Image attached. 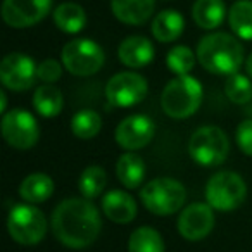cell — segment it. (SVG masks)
I'll return each mask as SVG.
<instances>
[{
	"label": "cell",
	"instance_id": "1",
	"mask_svg": "<svg viewBox=\"0 0 252 252\" xmlns=\"http://www.w3.org/2000/svg\"><path fill=\"white\" fill-rule=\"evenodd\" d=\"M54 237L69 249H85L98 238L102 220L97 206L90 199L73 197L59 202L50 216Z\"/></svg>",
	"mask_w": 252,
	"mask_h": 252
},
{
	"label": "cell",
	"instance_id": "2",
	"mask_svg": "<svg viewBox=\"0 0 252 252\" xmlns=\"http://www.w3.org/2000/svg\"><path fill=\"white\" fill-rule=\"evenodd\" d=\"M197 59L200 66L211 74L231 76L238 73L245 63L244 45L235 35L223 32H214L202 36L197 45Z\"/></svg>",
	"mask_w": 252,
	"mask_h": 252
},
{
	"label": "cell",
	"instance_id": "3",
	"mask_svg": "<svg viewBox=\"0 0 252 252\" xmlns=\"http://www.w3.org/2000/svg\"><path fill=\"white\" fill-rule=\"evenodd\" d=\"M204 90L197 78L185 74L166 83L161 92V109L171 119H187L199 111Z\"/></svg>",
	"mask_w": 252,
	"mask_h": 252
},
{
	"label": "cell",
	"instance_id": "4",
	"mask_svg": "<svg viewBox=\"0 0 252 252\" xmlns=\"http://www.w3.org/2000/svg\"><path fill=\"white\" fill-rule=\"evenodd\" d=\"M140 200L149 213L156 216H171L185 206L187 189L176 178L161 176L142 187Z\"/></svg>",
	"mask_w": 252,
	"mask_h": 252
},
{
	"label": "cell",
	"instance_id": "5",
	"mask_svg": "<svg viewBox=\"0 0 252 252\" xmlns=\"http://www.w3.org/2000/svg\"><path fill=\"white\" fill-rule=\"evenodd\" d=\"M189 154L193 159V162L204 166V168L221 166L230 154L228 135L220 126H200L190 137Z\"/></svg>",
	"mask_w": 252,
	"mask_h": 252
},
{
	"label": "cell",
	"instance_id": "6",
	"mask_svg": "<svg viewBox=\"0 0 252 252\" xmlns=\"http://www.w3.org/2000/svg\"><path fill=\"white\" fill-rule=\"evenodd\" d=\"M49 221L35 204H16L7 216V231L14 242L21 245H36L45 238Z\"/></svg>",
	"mask_w": 252,
	"mask_h": 252
},
{
	"label": "cell",
	"instance_id": "7",
	"mask_svg": "<svg viewBox=\"0 0 252 252\" xmlns=\"http://www.w3.org/2000/svg\"><path fill=\"white\" fill-rule=\"evenodd\" d=\"M247 197V185L235 171H218L206 185V202L220 213L235 211Z\"/></svg>",
	"mask_w": 252,
	"mask_h": 252
},
{
	"label": "cell",
	"instance_id": "8",
	"mask_svg": "<svg viewBox=\"0 0 252 252\" xmlns=\"http://www.w3.org/2000/svg\"><path fill=\"white\" fill-rule=\"evenodd\" d=\"M61 63L73 76H92L98 73L105 63L104 49L90 38H74L63 47Z\"/></svg>",
	"mask_w": 252,
	"mask_h": 252
},
{
	"label": "cell",
	"instance_id": "9",
	"mask_svg": "<svg viewBox=\"0 0 252 252\" xmlns=\"http://www.w3.org/2000/svg\"><path fill=\"white\" fill-rule=\"evenodd\" d=\"M0 130L5 144L18 151H28L35 147L40 138L38 121L26 109H12L2 114Z\"/></svg>",
	"mask_w": 252,
	"mask_h": 252
},
{
	"label": "cell",
	"instance_id": "10",
	"mask_svg": "<svg viewBox=\"0 0 252 252\" xmlns=\"http://www.w3.org/2000/svg\"><path fill=\"white\" fill-rule=\"evenodd\" d=\"M149 94V83L140 73L121 71L105 85V98L112 107H133Z\"/></svg>",
	"mask_w": 252,
	"mask_h": 252
},
{
	"label": "cell",
	"instance_id": "11",
	"mask_svg": "<svg viewBox=\"0 0 252 252\" xmlns=\"http://www.w3.org/2000/svg\"><path fill=\"white\" fill-rule=\"evenodd\" d=\"M36 64L23 52H11L0 63V81L11 92H26L38 80Z\"/></svg>",
	"mask_w": 252,
	"mask_h": 252
},
{
	"label": "cell",
	"instance_id": "12",
	"mask_svg": "<svg viewBox=\"0 0 252 252\" xmlns=\"http://www.w3.org/2000/svg\"><path fill=\"white\" fill-rule=\"evenodd\" d=\"M54 0H4L2 19L7 26L25 30L38 25L52 11Z\"/></svg>",
	"mask_w": 252,
	"mask_h": 252
},
{
	"label": "cell",
	"instance_id": "13",
	"mask_svg": "<svg viewBox=\"0 0 252 252\" xmlns=\"http://www.w3.org/2000/svg\"><path fill=\"white\" fill-rule=\"evenodd\" d=\"M156 133V126L149 116L131 114L126 116L116 126L114 138L116 144L126 152H135L147 147Z\"/></svg>",
	"mask_w": 252,
	"mask_h": 252
},
{
	"label": "cell",
	"instance_id": "14",
	"mask_svg": "<svg viewBox=\"0 0 252 252\" xmlns=\"http://www.w3.org/2000/svg\"><path fill=\"white\" fill-rule=\"evenodd\" d=\"M214 223H216V218H214L213 207L207 202H193L180 211L176 230L185 240L199 242L213 231Z\"/></svg>",
	"mask_w": 252,
	"mask_h": 252
},
{
	"label": "cell",
	"instance_id": "15",
	"mask_svg": "<svg viewBox=\"0 0 252 252\" xmlns=\"http://www.w3.org/2000/svg\"><path fill=\"white\" fill-rule=\"evenodd\" d=\"M156 50L152 42L144 35L126 36L118 47V59L130 69L145 67L154 61Z\"/></svg>",
	"mask_w": 252,
	"mask_h": 252
},
{
	"label": "cell",
	"instance_id": "16",
	"mask_svg": "<svg viewBox=\"0 0 252 252\" xmlns=\"http://www.w3.org/2000/svg\"><path fill=\"white\" fill-rule=\"evenodd\" d=\"M102 213L116 224H128L137 218V200L125 190H109L102 195Z\"/></svg>",
	"mask_w": 252,
	"mask_h": 252
},
{
	"label": "cell",
	"instance_id": "17",
	"mask_svg": "<svg viewBox=\"0 0 252 252\" xmlns=\"http://www.w3.org/2000/svg\"><path fill=\"white\" fill-rule=\"evenodd\" d=\"M156 0H111V11L125 25L140 26L152 18Z\"/></svg>",
	"mask_w": 252,
	"mask_h": 252
},
{
	"label": "cell",
	"instance_id": "18",
	"mask_svg": "<svg viewBox=\"0 0 252 252\" xmlns=\"http://www.w3.org/2000/svg\"><path fill=\"white\" fill-rule=\"evenodd\" d=\"M185 30V19L183 14L175 9H166L161 11L152 19L151 32L158 42L161 43H173L183 35Z\"/></svg>",
	"mask_w": 252,
	"mask_h": 252
},
{
	"label": "cell",
	"instance_id": "19",
	"mask_svg": "<svg viewBox=\"0 0 252 252\" xmlns=\"http://www.w3.org/2000/svg\"><path fill=\"white\" fill-rule=\"evenodd\" d=\"M116 176L125 189L135 190L144 183L145 178V162L135 152H125L119 156L116 162Z\"/></svg>",
	"mask_w": 252,
	"mask_h": 252
},
{
	"label": "cell",
	"instance_id": "20",
	"mask_svg": "<svg viewBox=\"0 0 252 252\" xmlns=\"http://www.w3.org/2000/svg\"><path fill=\"white\" fill-rule=\"evenodd\" d=\"M193 23L200 30H216L228 18L223 0H195L192 5Z\"/></svg>",
	"mask_w": 252,
	"mask_h": 252
},
{
	"label": "cell",
	"instance_id": "21",
	"mask_svg": "<svg viewBox=\"0 0 252 252\" xmlns=\"http://www.w3.org/2000/svg\"><path fill=\"white\" fill-rule=\"evenodd\" d=\"M54 25L67 35H76L87 25V12L76 2H63L52 12Z\"/></svg>",
	"mask_w": 252,
	"mask_h": 252
},
{
	"label": "cell",
	"instance_id": "22",
	"mask_svg": "<svg viewBox=\"0 0 252 252\" xmlns=\"http://www.w3.org/2000/svg\"><path fill=\"white\" fill-rule=\"evenodd\" d=\"M54 180L45 173H32L19 185V195L28 204H42L54 193Z\"/></svg>",
	"mask_w": 252,
	"mask_h": 252
},
{
	"label": "cell",
	"instance_id": "23",
	"mask_svg": "<svg viewBox=\"0 0 252 252\" xmlns=\"http://www.w3.org/2000/svg\"><path fill=\"white\" fill-rule=\"evenodd\" d=\"M33 107L42 118H56L64 107L63 92L52 83L40 85L33 94Z\"/></svg>",
	"mask_w": 252,
	"mask_h": 252
},
{
	"label": "cell",
	"instance_id": "24",
	"mask_svg": "<svg viewBox=\"0 0 252 252\" xmlns=\"http://www.w3.org/2000/svg\"><path fill=\"white\" fill-rule=\"evenodd\" d=\"M228 25L240 40H252V0H237L228 9Z\"/></svg>",
	"mask_w": 252,
	"mask_h": 252
},
{
	"label": "cell",
	"instance_id": "25",
	"mask_svg": "<svg viewBox=\"0 0 252 252\" xmlns=\"http://www.w3.org/2000/svg\"><path fill=\"white\" fill-rule=\"evenodd\" d=\"M128 252H166V244L156 228L138 226L130 235Z\"/></svg>",
	"mask_w": 252,
	"mask_h": 252
},
{
	"label": "cell",
	"instance_id": "26",
	"mask_svg": "<svg viewBox=\"0 0 252 252\" xmlns=\"http://www.w3.org/2000/svg\"><path fill=\"white\" fill-rule=\"evenodd\" d=\"M107 185V173L102 166L92 164L81 171L80 180H78V190L85 199H97L102 195Z\"/></svg>",
	"mask_w": 252,
	"mask_h": 252
},
{
	"label": "cell",
	"instance_id": "27",
	"mask_svg": "<svg viewBox=\"0 0 252 252\" xmlns=\"http://www.w3.org/2000/svg\"><path fill=\"white\" fill-rule=\"evenodd\" d=\"M102 118L94 109H81L71 118V131L80 140H90L100 133Z\"/></svg>",
	"mask_w": 252,
	"mask_h": 252
},
{
	"label": "cell",
	"instance_id": "28",
	"mask_svg": "<svg viewBox=\"0 0 252 252\" xmlns=\"http://www.w3.org/2000/svg\"><path fill=\"white\" fill-rule=\"evenodd\" d=\"M224 95L233 104L244 105L252 100V81L251 76L235 73L224 81Z\"/></svg>",
	"mask_w": 252,
	"mask_h": 252
},
{
	"label": "cell",
	"instance_id": "29",
	"mask_svg": "<svg viewBox=\"0 0 252 252\" xmlns=\"http://www.w3.org/2000/svg\"><path fill=\"white\" fill-rule=\"evenodd\" d=\"M197 54L187 45H175L166 56V64H168L169 71L175 73L176 76H185L195 66Z\"/></svg>",
	"mask_w": 252,
	"mask_h": 252
},
{
	"label": "cell",
	"instance_id": "30",
	"mask_svg": "<svg viewBox=\"0 0 252 252\" xmlns=\"http://www.w3.org/2000/svg\"><path fill=\"white\" fill-rule=\"evenodd\" d=\"M63 63L56 59H45L38 64L36 67V74H38V80H42L43 83H56L61 76H63Z\"/></svg>",
	"mask_w": 252,
	"mask_h": 252
},
{
	"label": "cell",
	"instance_id": "31",
	"mask_svg": "<svg viewBox=\"0 0 252 252\" xmlns=\"http://www.w3.org/2000/svg\"><path fill=\"white\" fill-rule=\"evenodd\" d=\"M237 145L245 156L252 158V119H244L235 131Z\"/></svg>",
	"mask_w": 252,
	"mask_h": 252
},
{
	"label": "cell",
	"instance_id": "32",
	"mask_svg": "<svg viewBox=\"0 0 252 252\" xmlns=\"http://www.w3.org/2000/svg\"><path fill=\"white\" fill-rule=\"evenodd\" d=\"M0 112H2V114L7 112V95H5L4 90L0 92Z\"/></svg>",
	"mask_w": 252,
	"mask_h": 252
},
{
	"label": "cell",
	"instance_id": "33",
	"mask_svg": "<svg viewBox=\"0 0 252 252\" xmlns=\"http://www.w3.org/2000/svg\"><path fill=\"white\" fill-rule=\"evenodd\" d=\"M245 71H247V74L252 78V52L247 56V59H245Z\"/></svg>",
	"mask_w": 252,
	"mask_h": 252
}]
</instances>
